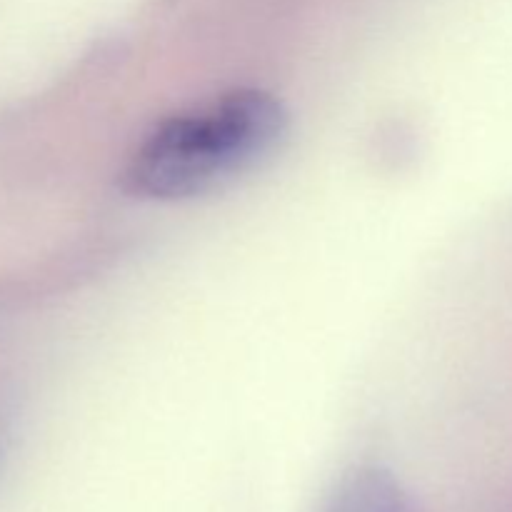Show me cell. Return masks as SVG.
<instances>
[{
	"mask_svg": "<svg viewBox=\"0 0 512 512\" xmlns=\"http://www.w3.org/2000/svg\"><path fill=\"white\" fill-rule=\"evenodd\" d=\"M318 512H405V495L390 473L360 468L335 485Z\"/></svg>",
	"mask_w": 512,
	"mask_h": 512,
	"instance_id": "obj_2",
	"label": "cell"
},
{
	"mask_svg": "<svg viewBox=\"0 0 512 512\" xmlns=\"http://www.w3.org/2000/svg\"><path fill=\"white\" fill-rule=\"evenodd\" d=\"M288 130L283 103L263 90H235L160 123L130 158L125 188L148 200L210 193L268 158Z\"/></svg>",
	"mask_w": 512,
	"mask_h": 512,
	"instance_id": "obj_1",
	"label": "cell"
}]
</instances>
